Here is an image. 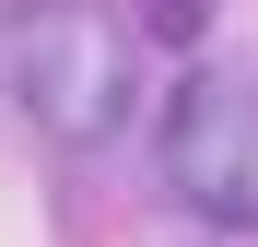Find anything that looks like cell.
<instances>
[{
	"label": "cell",
	"mask_w": 258,
	"mask_h": 247,
	"mask_svg": "<svg viewBox=\"0 0 258 247\" xmlns=\"http://www.w3.org/2000/svg\"><path fill=\"white\" fill-rule=\"evenodd\" d=\"M200 24H211V0H141V35H164V47H188Z\"/></svg>",
	"instance_id": "3"
},
{
	"label": "cell",
	"mask_w": 258,
	"mask_h": 247,
	"mask_svg": "<svg viewBox=\"0 0 258 247\" xmlns=\"http://www.w3.org/2000/svg\"><path fill=\"white\" fill-rule=\"evenodd\" d=\"M0 94L59 153L117 141L129 130V35H117V12H94V0H24L0 24Z\"/></svg>",
	"instance_id": "1"
},
{
	"label": "cell",
	"mask_w": 258,
	"mask_h": 247,
	"mask_svg": "<svg viewBox=\"0 0 258 247\" xmlns=\"http://www.w3.org/2000/svg\"><path fill=\"white\" fill-rule=\"evenodd\" d=\"M153 165L176 188V212L223 224V235H258V71H188L164 94Z\"/></svg>",
	"instance_id": "2"
}]
</instances>
